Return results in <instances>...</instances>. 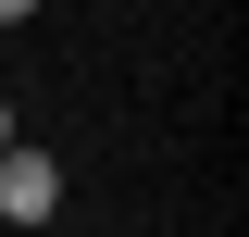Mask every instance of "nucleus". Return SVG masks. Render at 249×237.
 <instances>
[{
	"mask_svg": "<svg viewBox=\"0 0 249 237\" xmlns=\"http://www.w3.org/2000/svg\"><path fill=\"white\" fill-rule=\"evenodd\" d=\"M50 212H62V162L37 138H13L0 150V225H50Z\"/></svg>",
	"mask_w": 249,
	"mask_h": 237,
	"instance_id": "nucleus-1",
	"label": "nucleus"
},
{
	"mask_svg": "<svg viewBox=\"0 0 249 237\" xmlns=\"http://www.w3.org/2000/svg\"><path fill=\"white\" fill-rule=\"evenodd\" d=\"M25 13H37V0H0V25H25Z\"/></svg>",
	"mask_w": 249,
	"mask_h": 237,
	"instance_id": "nucleus-2",
	"label": "nucleus"
},
{
	"mask_svg": "<svg viewBox=\"0 0 249 237\" xmlns=\"http://www.w3.org/2000/svg\"><path fill=\"white\" fill-rule=\"evenodd\" d=\"M0 150H13V100H0Z\"/></svg>",
	"mask_w": 249,
	"mask_h": 237,
	"instance_id": "nucleus-3",
	"label": "nucleus"
}]
</instances>
